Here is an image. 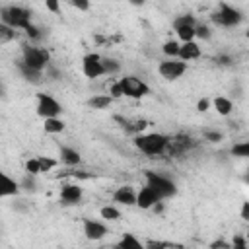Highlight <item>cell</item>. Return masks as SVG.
Here are the masks:
<instances>
[{"instance_id":"cell-1","label":"cell","mask_w":249,"mask_h":249,"mask_svg":"<svg viewBox=\"0 0 249 249\" xmlns=\"http://www.w3.org/2000/svg\"><path fill=\"white\" fill-rule=\"evenodd\" d=\"M134 144L140 152H144L148 156H158V154L165 152L169 138L165 134H160V132H150V134H138L134 138Z\"/></svg>"},{"instance_id":"cell-2","label":"cell","mask_w":249,"mask_h":249,"mask_svg":"<svg viewBox=\"0 0 249 249\" xmlns=\"http://www.w3.org/2000/svg\"><path fill=\"white\" fill-rule=\"evenodd\" d=\"M2 23H8L16 29H25L31 23V12L19 6L2 8Z\"/></svg>"},{"instance_id":"cell-3","label":"cell","mask_w":249,"mask_h":249,"mask_svg":"<svg viewBox=\"0 0 249 249\" xmlns=\"http://www.w3.org/2000/svg\"><path fill=\"white\" fill-rule=\"evenodd\" d=\"M146 185H150L161 198H167V196H173L177 193V187L171 179L160 175V173H154V171H146Z\"/></svg>"},{"instance_id":"cell-4","label":"cell","mask_w":249,"mask_h":249,"mask_svg":"<svg viewBox=\"0 0 249 249\" xmlns=\"http://www.w3.org/2000/svg\"><path fill=\"white\" fill-rule=\"evenodd\" d=\"M241 18H243L241 12L235 10V8H231L226 2H222L220 8H218V12L212 14V21L216 25H220V27H233V25H237L241 21Z\"/></svg>"},{"instance_id":"cell-5","label":"cell","mask_w":249,"mask_h":249,"mask_svg":"<svg viewBox=\"0 0 249 249\" xmlns=\"http://www.w3.org/2000/svg\"><path fill=\"white\" fill-rule=\"evenodd\" d=\"M121 86H123V91L126 97H134V99H140L144 95L150 93V88L136 76H123L121 80Z\"/></svg>"},{"instance_id":"cell-6","label":"cell","mask_w":249,"mask_h":249,"mask_svg":"<svg viewBox=\"0 0 249 249\" xmlns=\"http://www.w3.org/2000/svg\"><path fill=\"white\" fill-rule=\"evenodd\" d=\"M23 62L35 70H43L49 64V53L39 47H23Z\"/></svg>"},{"instance_id":"cell-7","label":"cell","mask_w":249,"mask_h":249,"mask_svg":"<svg viewBox=\"0 0 249 249\" xmlns=\"http://www.w3.org/2000/svg\"><path fill=\"white\" fill-rule=\"evenodd\" d=\"M62 111L60 103L47 95V93H37V115L43 117V119H49V117H58V113Z\"/></svg>"},{"instance_id":"cell-8","label":"cell","mask_w":249,"mask_h":249,"mask_svg":"<svg viewBox=\"0 0 249 249\" xmlns=\"http://www.w3.org/2000/svg\"><path fill=\"white\" fill-rule=\"evenodd\" d=\"M187 70V64L185 60H173V58H167V60H161L160 66H158V72L161 78L165 80H177L185 74Z\"/></svg>"},{"instance_id":"cell-9","label":"cell","mask_w":249,"mask_h":249,"mask_svg":"<svg viewBox=\"0 0 249 249\" xmlns=\"http://www.w3.org/2000/svg\"><path fill=\"white\" fill-rule=\"evenodd\" d=\"M82 70L86 74V78H99L105 74V68H103V62H101V56L99 54H86L84 60H82Z\"/></svg>"},{"instance_id":"cell-10","label":"cell","mask_w":249,"mask_h":249,"mask_svg":"<svg viewBox=\"0 0 249 249\" xmlns=\"http://www.w3.org/2000/svg\"><path fill=\"white\" fill-rule=\"evenodd\" d=\"M195 146V140L187 134H177L173 138H169V144L165 148V152L169 156H179V154H185L187 150H191Z\"/></svg>"},{"instance_id":"cell-11","label":"cell","mask_w":249,"mask_h":249,"mask_svg":"<svg viewBox=\"0 0 249 249\" xmlns=\"http://www.w3.org/2000/svg\"><path fill=\"white\" fill-rule=\"evenodd\" d=\"M158 200H161V196L150 187V185H146L144 189H140V193H136V204L140 206V208H154V204L158 202Z\"/></svg>"},{"instance_id":"cell-12","label":"cell","mask_w":249,"mask_h":249,"mask_svg":"<svg viewBox=\"0 0 249 249\" xmlns=\"http://www.w3.org/2000/svg\"><path fill=\"white\" fill-rule=\"evenodd\" d=\"M84 233H86L88 239L97 241V239L105 237L107 228H105L101 222H95V220H84Z\"/></svg>"},{"instance_id":"cell-13","label":"cell","mask_w":249,"mask_h":249,"mask_svg":"<svg viewBox=\"0 0 249 249\" xmlns=\"http://www.w3.org/2000/svg\"><path fill=\"white\" fill-rule=\"evenodd\" d=\"M113 200L119 202V204H124V206H132V204H136V193L130 185H123L115 191Z\"/></svg>"},{"instance_id":"cell-14","label":"cell","mask_w":249,"mask_h":249,"mask_svg":"<svg viewBox=\"0 0 249 249\" xmlns=\"http://www.w3.org/2000/svg\"><path fill=\"white\" fill-rule=\"evenodd\" d=\"M60 198L64 200V202H68V204H74V202H78L80 198H82V187L80 185H64L62 187V191H60Z\"/></svg>"},{"instance_id":"cell-15","label":"cell","mask_w":249,"mask_h":249,"mask_svg":"<svg viewBox=\"0 0 249 249\" xmlns=\"http://www.w3.org/2000/svg\"><path fill=\"white\" fill-rule=\"evenodd\" d=\"M198 56H200V47L195 41L181 43V49H179V58L181 60H193V58H198Z\"/></svg>"},{"instance_id":"cell-16","label":"cell","mask_w":249,"mask_h":249,"mask_svg":"<svg viewBox=\"0 0 249 249\" xmlns=\"http://www.w3.org/2000/svg\"><path fill=\"white\" fill-rule=\"evenodd\" d=\"M18 191H19V183H16L10 175L2 173V191H0V195L2 196H12V195H18Z\"/></svg>"},{"instance_id":"cell-17","label":"cell","mask_w":249,"mask_h":249,"mask_svg":"<svg viewBox=\"0 0 249 249\" xmlns=\"http://www.w3.org/2000/svg\"><path fill=\"white\" fill-rule=\"evenodd\" d=\"M60 160H62L66 165H78V163H80V154H78L74 148L62 146V148H60Z\"/></svg>"},{"instance_id":"cell-18","label":"cell","mask_w":249,"mask_h":249,"mask_svg":"<svg viewBox=\"0 0 249 249\" xmlns=\"http://www.w3.org/2000/svg\"><path fill=\"white\" fill-rule=\"evenodd\" d=\"M43 128H45V132H51V134L62 132L64 130V121H60L58 117H49V119H45Z\"/></svg>"},{"instance_id":"cell-19","label":"cell","mask_w":249,"mask_h":249,"mask_svg":"<svg viewBox=\"0 0 249 249\" xmlns=\"http://www.w3.org/2000/svg\"><path fill=\"white\" fill-rule=\"evenodd\" d=\"M18 68H19V72L23 74V78H25V80H29V82H39V80H41V70L31 68V66H29V64H25L23 60L18 64Z\"/></svg>"},{"instance_id":"cell-20","label":"cell","mask_w":249,"mask_h":249,"mask_svg":"<svg viewBox=\"0 0 249 249\" xmlns=\"http://www.w3.org/2000/svg\"><path fill=\"white\" fill-rule=\"evenodd\" d=\"M195 27H196V25H181V27L175 29V33H177V37H179L183 43L195 41V37H196V29H195Z\"/></svg>"},{"instance_id":"cell-21","label":"cell","mask_w":249,"mask_h":249,"mask_svg":"<svg viewBox=\"0 0 249 249\" xmlns=\"http://www.w3.org/2000/svg\"><path fill=\"white\" fill-rule=\"evenodd\" d=\"M214 109L218 111V115H224V117H226V115H230V113H231L233 103H231L228 97H222V95H220V97H216V99H214Z\"/></svg>"},{"instance_id":"cell-22","label":"cell","mask_w":249,"mask_h":249,"mask_svg":"<svg viewBox=\"0 0 249 249\" xmlns=\"http://www.w3.org/2000/svg\"><path fill=\"white\" fill-rule=\"evenodd\" d=\"M16 35H18L16 27H12L8 23H2L0 25V45H8L12 39H16Z\"/></svg>"},{"instance_id":"cell-23","label":"cell","mask_w":249,"mask_h":249,"mask_svg":"<svg viewBox=\"0 0 249 249\" xmlns=\"http://www.w3.org/2000/svg\"><path fill=\"white\" fill-rule=\"evenodd\" d=\"M111 103H113V97H111V95H93V97L88 101V105L93 107V109H105V107H109Z\"/></svg>"},{"instance_id":"cell-24","label":"cell","mask_w":249,"mask_h":249,"mask_svg":"<svg viewBox=\"0 0 249 249\" xmlns=\"http://www.w3.org/2000/svg\"><path fill=\"white\" fill-rule=\"evenodd\" d=\"M123 126L128 132H140V130H144L148 126V123L144 119H140V121H123Z\"/></svg>"},{"instance_id":"cell-25","label":"cell","mask_w":249,"mask_h":249,"mask_svg":"<svg viewBox=\"0 0 249 249\" xmlns=\"http://www.w3.org/2000/svg\"><path fill=\"white\" fill-rule=\"evenodd\" d=\"M179 49H181V45H179L177 41H167V43H163V47H161L163 54H167L169 58L179 56Z\"/></svg>"},{"instance_id":"cell-26","label":"cell","mask_w":249,"mask_h":249,"mask_svg":"<svg viewBox=\"0 0 249 249\" xmlns=\"http://www.w3.org/2000/svg\"><path fill=\"white\" fill-rule=\"evenodd\" d=\"M231 154H233V156H237V158H245V160H249V142H239V144H233Z\"/></svg>"},{"instance_id":"cell-27","label":"cell","mask_w":249,"mask_h":249,"mask_svg":"<svg viewBox=\"0 0 249 249\" xmlns=\"http://www.w3.org/2000/svg\"><path fill=\"white\" fill-rule=\"evenodd\" d=\"M99 214H101V218L111 220V222H115V220H119V218H121V212H119L115 206H103Z\"/></svg>"},{"instance_id":"cell-28","label":"cell","mask_w":249,"mask_h":249,"mask_svg":"<svg viewBox=\"0 0 249 249\" xmlns=\"http://www.w3.org/2000/svg\"><path fill=\"white\" fill-rule=\"evenodd\" d=\"M117 245H119V247H134V249H142V243H140L134 235H130V233H126Z\"/></svg>"},{"instance_id":"cell-29","label":"cell","mask_w":249,"mask_h":249,"mask_svg":"<svg viewBox=\"0 0 249 249\" xmlns=\"http://www.w3.org/2000/svg\"><path fill=\"white\" fill-rule=\"evenodd\" d=\"M103 62V68H105V74H117L121 70V64L115 60V58H101Z\"/></svg>"},{"instance_id":"cell-30","label":"cell","mask_w":249,"mask_h":249,"mask_svg":"<svg viewBox=\"0 0 249 249\" xmlns=\"http://www.w3.org/2000/svg\"><path fill=\"white\" fill-rule=\"evenodd\" d=\"M25 171H27L29 175H39V173H43V171H41L39 158H31V160H27V161H25Z\"/></svg>"},{"instance_id":"cell-31","label":"cell","mask_w":249,"mask_h":249,"mask_svg":"<svg viewBox=\"0 0 249 249\" xmlns=\"http://www.w3.org/2000/svg\"><path fill=\"white\" fill-rule=\"evenodd\" d=\"M109 95H111L113 99H117V97H123V95H124L123 86H121V82H119V80H117V82H111V86H109Z\"/></svg>"},{"instance_id":"cell-32","label":"cell","mask_w":249,"mask_h":249,"mask_svg":"<svg viewBox=\"0 0 249 249\" xmlns=\"http://www.w3.org/2000/svg\"><path fill=\"white\" fill-rule=\"evenodd\" d=\"M181 25H195V18L193 16H179L175 21H173V29H177V27H181Z\"/></svg>"},{"instance_id":"cell-33","label":"cell","mask_w":249,"mask_h":249,"mask_svg":"<svg viewBox=\"0 0 249 249\" xmlns=\"http://www.w3.org/2000/svg\"><path fill=\"white\" fill-rule=\"evenodd\" d=\"M39 163H41V171H43V173L51 171V169L56 165V161H54L53 158H47V156H41V158H39Z\"/></svg>"},{"instance_id":"cell-34","label":"cell","mask_w":249,"mask_h":249,"mask_svg":"<svg viewBox=\"0 0 249 249\" xmlns=\"http://www.w3.org/2000/svg\"><path fill=\"white\" fill-rule=\"evenodd\" d=\"M202 136H204V140H208V142H220V140H222V132H218V130H204Z\"/></svg>"},{"instance_id":"cell-35","label":"cell","mask_w":249,"mask_h":249,"mask_svg":"<svg viewBox=\"0 0 249 249\" xmlns=\"http://www.w3.org/2000/svg\"><path fill=\"white\" fill-rule=\"evenodd\" d=\"M23 31H25V35H27L29 39H39V37H41V33H39V27H35L33 23H29V25H27Z\"/></svg>"},{"instance_id":"cell-36","label":"cell","mask_w":249,"mask_h":249,"mask_svg":"<svg viewBox=\"0 0 249 249\" xmlns=\"http://www.w3.org/2000/svg\"><path fill=\"white\" fill-rule=\"evenodd\" d=\"M70 4L80 12H88L89 10V0H70Z\"/></svg>"},{"instance_id":"cell-37","label":"cell","mask_w":249,"mask_h":249,"mask_svg":"<svg viewBox=\"0 0 249 249\" xmlns=\"http://www.w3.org/2000/svg\"><path fill=\"white\" fill-rule=\"evenodd\" d=\"M195 29H196V37H198V39H210V35H212L206 25H196Z\"/></svg>"},{"instance_id":"cell-38","label":"cell","mask_w":249,"mask_h":249,"mask_svg":"<svg viewBox=\"0 0 249 249\" xmlns=\"http://www.w3.org/2000/svg\"><path fill=\"white\" fill-rule=\"evenodd\" d=\"M146 247H181L179 243H171V241H148Z\"/></svg>"},{"instance_id":"cell-39","label":"cell","mask_w":249,"mask_h":249,"mask_svg":"<svg viewBox=\"0 0 249 249\" xmlns=\"http://www.w3.org/2000/svg\"><path fill=\"white\" fill-rule=\"evenodd\" d=\"M45 6H47V10L53 12V14H58V10H60L58 0H45Z\"/></svg>"},{"instance_id":"cell-40","label":"cell","mask_w":249,"mask_h":249,"mask_svg":"<svg viewBox=\"0 0 249 249\" xmlns=\"http://www.w3.org/2000/svg\"><path fill=\"white\" fill-rule=\"evenodd\" d=\"M239 214H241V218H243L245 222H249V202H243V204H241Z\"/></svg>"},{"instance_id":"cell-41","label":"cell","mask_w":249,"mask_h":249,"mask_svg":"<svg viewBox=\"0 0 249 249\" xmlns=\"http://www.w3.org/2000/svg\"><path fill=\"white\" fill-rule=\"evenodd\" d=\"M208 107H210V101H208V99H200V101L196 103V109H198L200 113H204V111H208Z\"/></svg>"},{"instance_id":"cell-42","label":"cell","mask_w":249,"mask_h":249,"mask_svg":"<svg viewBox=\"0 0 249 249\" xmlns=\"http://www.w3.org/2000/svg\"><path fill=\"white\" fill-rule=\"evenodd\" d=\"M231 245H235V247H245L247 243H245L243 237H233V243H231Z\"/></svg>"},{"instance_id":"cell-43","label":"cell","mask_w":249,"mask_h":249,"mask_svg":"<svg viewBox=\"0 0 249 249\" xmlns=\"http://www.w3.org/2000/svg\"><path fill=\"white\" fill-rule=\"evenodd\" d=\"M210 247H230V243H226V241H214V243H210Z\"/></svg>"},{"instance_id":"cell-44","label":"cell","mask_w":249,"mask_h":249,"mask_svg":"<svg viewBox=\"0 0 249 249\" xmlns=\"http://www.w3.org/2000/svg\"><path fill=\"white\" fill-rule=\"evenodd\" d=\"M218 62H220V64H230L231 60H230V56H226V54H222V56H218Z\"/></svg>"},{"instance_id":"cell-45","label":"cell","mask_w":249,"mask_h":249,"mask_svg":"<svg viewBox=\"0 0 249 249\" xmlns=\"http://www.w3.org/2000/svg\"><path fill=\"white\" fill-rule=\"evenodd\" d=\"M132 4H136V6H140V4H144V0H130Z\"/></svg>"},{"instance_id":"cell-46","label":"cell","mask_w":249,"mask_h":249,"mask_svg":"<svg viewBox=\"0 0 249 249\" xmlns=\"http://www.w3.org/2000/svg\"><path fill=\"white\" fill-rule=\"evenodd\" d=\"M245 37H247V39H249V27H247V31H245Z\"/></svg>"},{"instance_id":"cell-47","label":"cell","mask_w":249,"mask_h":249,"mask_svg":"<svg viewBox=\"0 0 249 249\" xmlns=\"http://www.w3.org/2000/svg\"><path fill=\"white\" fill-rule=\"evenodd\" d=\"M245 181H247V183H249V173H247V175H245Z\"/></svg>"},{"instance_id":"cell-48","label":"cell","mask_w":249,"mask_h":249,"mask_svg":"<svg viewBox=\"0 0 249 249\" xmlns=\"http://www.w3.org/2000/svg\"><path fill=\"white\" fill-rule=\"evenodd\" d=\"M245 235H247V239H249V230H247V233H245Z\"/></svg>"}]
</instances>
